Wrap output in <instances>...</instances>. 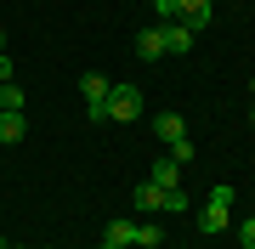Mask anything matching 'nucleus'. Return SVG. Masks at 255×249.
Here are the masks:
<instances>
[{
    "instance_id": "1",
    "label": "nucleus",
    "mask_w": 255,
    "mask_h": 249,
    "mask_svg": "<svg viewBox=\"0 0 255 249\" xmlns=\"http://www.w3.org/2000/svg\"><path fill=\"white\" fill-rule=\"evenodd\" d=\"M136 113H142V91L125 85V80H114V91H108V119H114V125H130Z\"/></svg>"
},
{
    "instance_id": "2",
    "label": "nucleus",
    "mask_w": 255,
    "mask_h": 249,
    "mask_svg": "<svg viewBox=\"0 0 255 249\" xmlns=\"http://www.w3.org/2000/svg\"><path fill=\"white\" fill-rule=\"evenodd\" d=\"M108 91H114V80H108V74H85V80H80V96H85V113H91V125L108 119Z\"/></svg>"
},
{
    "instance_id": "3",
    "label": "nucleus",
    "mask_w": 255,
    "mask_h": 249,
    "mask_svg": "<svg viewBox=\"0 0 255 249\" xmlns=\"http://www.w3.org/2000/svg\"><path fill=\"white\" fill-rule=\"evenodd\" d=\"M176 23H187L193 34H199V28L216 23V6H210V0H176Z\"/></svg>"
},
{
    "instance_id": "4",
    "label": "nucleus",
    "mask_w": 255,
    "mask_h": 249,
    "mask_svg": "<svg viewBox=\"0 0 255 249\" xmlns=\"http://www.w3.org/2000/svg\"><path fill=\"white\" fill-rule=\"evenodd\" d=\"M193 40H199V34H193L187 23H164V57H187Z\"/></svg>"
},
{
    "instance_id": "5",
    "label": "nucleus",
    "mask_w": 255,
    "mask_h": 249,
    "mask_svg": "<svg viewBox=\"0 0 255 249\" xmlns=\"http://www.w3.org/2000/svg\"><path fill=\"white\" fill-rule=\"evenodd\" d=\"M136 57H142V63H159V57H164V23H153V28L136 34Z\"/></svg>"
},
{
    "instance_id": "6",
    "label": "nucleus",
    "mask_w": 255,
    "mask_h": 249,
    "mask_svg": "<svg viewBox=\"0 0 255 249\" xmlns=\"http://www.w3.org/2000/svg\"><path fill=\"white\" fill-rule=\"evenodd\" d=\"M153 136L164 142V148H176V142H187V125H182V113H159V119H153Z\"/></svg>"
},
{
    "instance_id": "7",
    "label": "nucleus",
    "mask_w": 255,
    "mask_h": 249,
    "mask_svg": "<svg viewBox=\"0 0 255 249\" xmlns=\"http://www.w3.org/2000/svg\"><path fill=\"white\" fill-rule=\"evenodd\" d=\"M147 181H153V187H182V165H176V159L164 153V159H153V170H147Z\"/></svg>"
},
{
    "instance_id": "8",
    "label": "nucleus",
    "mask_w": 255,
    "mask_h": 249,
    "mask_svg": "<svg viewBox=\"0 0 255 249\" xmlns=\"http://www.w3.org/2000/svg\"><path fill=\"white\" fill-rule=\"evenodd\" d=\"M199 232H210V238L227 232V210H221V204H204V210H199Z\"/></svg>"
},
{
    "instance_id": "9",
    "label": "nucleus",
    "mask_w": 255,
    "mask_h": 249,
    "mask_svg": "<svg viewBox=\"0 0 255 249\" xmlns=\"http://www.w3.org/2000/svg\"><path fill=\"white\" fill-rule=\"evenodd\" d=\"M136 210H164V187H153L142 175V181H136Z\"/></svg>"
},
{
    "instance_id": "10",
    "label": "nucleus",
    "mask_w": 255,
    "mask_h": 249,
    "mask_svg": "<svg viewBox=\"0 0 255 249\" xmlns=\"http://www.w3.org/2000/svg\"><path fill=\"white\" fill-rule=\"evenodd\" d=\"M108 244H125V249H136V221H108V232H102Z\"/></svg>"
},
{
    "instance_id": "11",
    "label": "nucleus",
    "mask_w": 255,
    "mask_h": 249,
    "mask_svg": "<svg viewBox=\"0 0 255 249\" xmlns=\"http://www.w3.org/2000/svg\"><path fill=\"white\" fill-rule=\"evenodd\" d=\"M0 113H23V85H0Z\"/></svg>"
},
{
    "instance_id": "12",
    "label": "nucleus",
    "mask_w": 255,
    "mask_h": 249,
    "mask_svg": "<svg viewBox=\"0 0 255 249\" xmlns=\"http://www.w3.org/2000/svg\"><path fill=\"white\" fill-rule=\"evenodd\" d=\"M23 113H0V142H23Z\"/></svg>"
},
{
    "instance_id": "13",
    "label": "nucleus",
    "mask_w": 255,
    "mask_h": 249,
    "mask_svg": "<svg viewBox=\"0 0 255 249\" xmlns=\"http://www.w3.org/2000/svg\"><path fill=\"white\" fill-rule=\"evenodd\" d=\"M136 244H142V249H159V244H164V227H159V221H142V227H136Z\"/></svg>"
},
{
    "instance_id": "14",
    "label": "nucleus",
    "mask_w": 255,
    "mask_h": 249,
    "mask_svg": "<svg viewBox=\"0 0 255 249\" xmlns=\"http://www.w3.org/2000/svg\"><path fill=\"white\" fill-rule=\"evenodd\" d=\"M210 204H221V210H233V187H227V181H216V187H210Z\"/></svg>"
},
{
    "instance_id": "15",
    "label": "nucleus",
    "mask_w": 255,
    "mask_h": 249,
    "mask_svg": "<svg viewBox=\"0 0 255 249\" xmlns=\"http://www.w3.org/2000/svg\"><path fill=\"white\" fill-rule=\"evenodd\" d=\"M153 17L159 23H176V0H153Z\"/></svg>"
},
{
    "instance_id": "16",
    "label": "nucleus",
    "mask_w": 255,
    "mask_h": 249,
    "mask_svg": "<svg viewBox=\"0 0 255 249\" xmlns=\"http://www.w3.org/2000/svg\"><path fill=\"white\" fill-rule=\"evenodd\" d=\"M164 153H170L176 165H193V142H176V148H164Z\"/></svg>"
},
{
    "instance_id": "17",
    "label": "nucleus",
    "mask_w": 255,
    "mask_h": 249,
    "mask_svg": "<svg viewBox=\"0 0 255 249\" xmlns=\"http://www.w3.org/2000/svg\"><path fill=\"white\" fill-rule=\"evenodd\" d=\"M238 244H244V249H255V221H244V227H238Z\"/></svg>"
},
{
    "instance_id": "18",
    "label": "nucleus",
    "mask_w": 255,
    "mask_h": 249,
    "mask_svg": "<svg viewBox=\"0 0 255 249\" xmlns=\"http://www.w3.org/2000/svg\"><path fill=\"white\" fill-rule=\"evenodd\" d=\"M0 85H11V57H0Z\"/></svg>"
},
{
    "instance_id": "19",
    "label": "nucleus",
    "mask_w": 255,
    "mask_h": 249,
    "mask_svg": "<svg viewBox=\"0 0 255 249\" xmlns=\"http://www.w3.org/2000/svg\"><path fill=\"white\" fill-rule=\"evenodd\" d=\"M97 249H125V244H108V238H102V244H97Z\"/></svg>"
},
{
    "instance_id": "20",
    "label": "nucleus",
    "mask_w": 255,
    "mask_h": 249,
    "mask_svg": "<svg viewBox=\"0 0 255 249\" xmlns=\"http://www.w3.org/2000/svg\"><path fill=\"white\" fill-rule=\"evenodd\" d=\"M0 57H6V34H0Z\"/></svg>"
},
{
    "instance_id": "21",
    "label": "nucleus",
    "mask_w": 255,
    "mask_h": 249,
    "mask_svg": "<svg viewBox=\"0 0 255 249\" xmlns=\"http://www.w3.org/2000/svg\"><path fill=\"white\" fill-rule=\"evenodd\" d=\"M0 249H11V244H6V238H0Z\"/></svg>"
},
{
    "instance_id": "22",
    "label": "nucleus",
    "mask_w": 255,
    "mask_h": 249,
    "mask_svg": "<svg viewBox=\"0 0 255 249\" xmlns=\"http://www.w3.org/2000/svg\"><path fill=\"white\" fill-rule=\"evenodd\" d=\"M250 125H255V108H250Z\"/></svg>"
},
{
    "instance_id": "23",
    "label": "nucleus",
    "mask_w": 255,
    "mask_h": 249,
    "mask_svg": "<svg viewBox=\"0 0 255 249\" xmlns=\"http://www.w3.org/2000/svg\"><path fill=\"white\" fill-rule=\"evenodd\" d=\"M250 91H255V80H250Z\"/></svg>"
},
{
    "instance_id": "24",
    "label": "nucleus",
    "mask_w": 255,
    "mask_h": 249,
    "mask_svg": "<svg viewBox=\"0 0 255 249\" xmlns=\"http://www.w3.org/2000/svg\"><path fill=\"white\" fill-rule=\"evenodd\" d=\"M210 6H216V0H210Z\"/></svg>"
},
{
    "instance_id": "25",
    "label": "nucleus",
    "mask_w": 255,
    "mask_h": 249,
    "mask_svg": "<svg viewBox=\"0 0 255 249\" xmlns=\"http://www.w3.org/2000/svg\"><path fill=\"white\" fill-rule=\"evenodd\" d=\"M85 249H91V244H85Z\"/></svg>"
}]
</instances>
